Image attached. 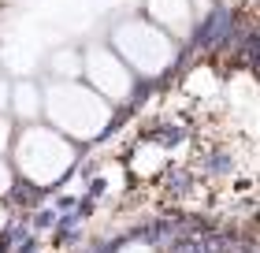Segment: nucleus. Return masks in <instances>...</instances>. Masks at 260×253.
Here are the masks:
<instances>
[{"label":"nucleus","mask_w":260,"mask_h":253,"mask_svg":"<svg viewBox=\"0 0 260 253\" xmlns=\"http://www.w3.org/2000/svg\"><path fill=\"white\" fill-rule=\"evenodd\" d=\"M45 116L49 127L71 142H93L112 127L115 108L89 90L86 82H49L45 86Z\"/></svg>","instance_id":"f257e3e1"},{"label":"nucleus","mask_w":260,"mask_h":253,"mask_svg":"<svg viewBox=\"0 0 260 253\" xmlns=\"http://www.w3.org/2000/svg\"><path fill=\"white\" fill-rule=\"evenodd\" d=\"M112 49L119 52V60L138 78H160L179 60V41L168 30H160L149 15H134V19L115 22Z\"/></svg>","instance_id":"f03ea898"},{"label":"nucleus","mask_w":260,"mask_h":253,"mask_svg":"<svg viewBox=\"0 0 260 253\" xmlns=\"http://www.w3.org/2000/svg\"><path fill=\"white\" fill-rule=\"evenodd\" d=\"M15 149V167L30 179L34 186H52L71 172L75 164V142L63 138L52 127H34L26 123L11 142Z\"/></svg>","instance_id":"7ed1b4c3"},{"label":"nucleus","mask_w":260,"mask_h":253,"mask_svg":"<svg viewBox=\"0 0 260 253\" xmlns=\"http://www.w3.org/2000/svg\"><path fill=\"white\" fill-rule=\"evenodd\" d=\"M82 78L112 108L134 101V90H138V75L119 60V52H115L112 45H89V49L82 52Z\"/></svg>","instance_id":"20e7f679"},{"label":"nucleus","mask_w":260,"mask_h":253,"mask_svg":"<svg viewBox=\"0 0 260 253\" xmlns=\"http://www.w3.org/2000/svg\"><path fill=\"white\" fill-rule=\"evenodd\" d=\"M149 19L171 38H179L193 22V0H149Z\"/></svg>","instance_id":"39448f33"},{"label":"nucleus","mask_w":260,"mask_h":253,"mask_svg":"<svg viewBox=\"0 0 260 253\" xmlns=\"http://www.w3.org/2000/svg\"><path fill=\"white\" fill-rule=\"evenodd\" d=\"M8 108H11V116H15V119H22V123H34V119L45 112V90H41L34 78H19V82H11Z\"/></svg>","instance_id":"423d86ee"},{"label":"nucleus","mask_w":260,"mask_h":253,"mask_svg":"<svg viewBox=\"0 0 260 253\" xmlns=\"http://www.w3.org/2000/svg\"><path fill=\"white\" fill-rule=\"evenodd\" d=\"M45 71L52 75V82H78V78H82V49H71V45H63V49L49 52V60H45Z\"/></svg>","instance_id":"0eeeda50"},{"label":"nucleus","mask_w":260,"mask_h":253,"mask_svg":"<svg viewBox=\"0 0 260 253\" xmlns=\"http://www.w3.org/2000/svg\"><path fill=\"white\" fill-rule=\"evenodd\" d=\"M160 167H164V149H160V146H141L134 156H130V172L141 175V179L156 175Z\"/></svg>","instance_id":"6e6552de"},{"label":"nucleus","mask_w":260,"mask_h":253,"mask_svg":"<svg viewBox=\"0 0 260 253\" xmlns=\"http://www.w3.org/2000/svg\"><path fill=\"white\" fill-rule=\"evenodd\" d=\"M11 142H15V127H11V119L0 112V156L11 149Z\"/></svg>","instance_id":"1a4fd4ad"},{"label":"nucleus","mask_w":260,"mask_h":253,"mask_svg":"<svg viewBox=\"0 0 260 253\" xmlns=\"http://www.w3.org/2000/svg\"><path fill=\"white\" fill-rule=\"evenodd\" d=\"M11 186H15V172H11V164L0 156V198H4Z\"/></svg>","instance_id":"9d476101"},{"label":"nucleus","mask_w":260,"mask_h":253,"mask_svg":"<svg viewBox=\"0 0 260 253\" xmlns=\"http://www.w3.org/2000/svg\"><path fill=\"white\" fill-rule=\"evenodd\" d=\"M119 253H156V246H149V242H141V238H134V242H123Z\"/></svg>","instance_id":"9b49d317"},{"label":"nucleus","mask_w":260,"mask_h":253,"mask_svg":"<svg viewBox=\"0 0 260 253\" xmlns=\"http://www.w3.org/2000/svg\"><path fill=\"white\" fill-rule=\"evenodd\" d=\"M4 223H8V212H4V209H0V231H4Z\"/></svg>","instance_id":"f8f14e48"}]
</instances>
